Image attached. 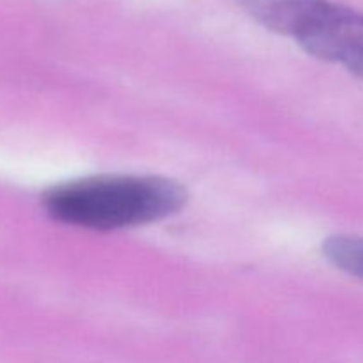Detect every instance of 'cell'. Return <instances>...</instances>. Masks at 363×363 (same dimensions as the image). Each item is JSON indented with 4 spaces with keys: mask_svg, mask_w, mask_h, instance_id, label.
Returning a JSON list of instances; mask_svg holds the SVG:
<instances>
[{
    "mask_svg": "<svg viewBox=\"0 0 363 363\" xmlns=\"http://www.w3.org/2000/svg\"><path fill=\"white\" fill-rule=\"evenodd\" d=\"M186 201V188L167 177L96 176L53 186L43 206L57 222L106 233L165 220Z\"/></svg>",
    "mask_w": 363,
    "mask_h": 363,
    "instance_id": "6da1fadb",
    "label": "cell"
},
{
    "mask_svg": "<svg viewBox=\"0 0 363 363\" xmlns=\"http://www.w3.org/2000/svg\"><path fill=\"white\" fill-rule=\"evenodd\" d=\"M255 21L363 80V13L332 0H238Z\"/></svg>",
    "mask_w": 363,
    "mask_h": 363,
    "instance_id": "7a4b0ae2",
    "label": "cell"
},
{
    "mask_svg": "<svg viewBox=\"0 0 363 363\" xmlns=\"http://www.w3.org/2000/svg\"><path fill=\"white\" fill-rule=\"evenodd\" d=\"M323 255L342 272L363 280V238L351 234L330 236L323 243Z\"/></svg>",
    "mask_w": 363,
    "mask_h": 363,
    "instance_id": "3957f363",
    "label": "cell"
}]
</instances>
